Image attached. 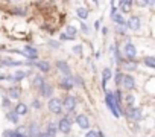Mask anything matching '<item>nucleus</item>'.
Masks as SVG:
<instances>
[{
  "instance_id": "1a4fd4ad",
  "label": "nucleus",
  "mask_w": 155,
  "mask_h": 137,
  "mask_svg": "<svg viewBox=\"0 0 155 137\" xmlns=\"http://www.w3.org/2000/svg\"><path fill=\"white\" fill-rule=\"evenodd\" d=\"M74 122L79 125L81 129H88L90 128V120H88V117L85 114H78L76 119H74Z\"/></svg>"
},
{
  "instance_id": "a878e982",
  "label": "nucleus",
  "mask_w": 155,
  "mask_h": 137,
  "mask_svg": "<svg viewBox=\"0 0 155 137\" xmlns=\"http://www.w3.org/2000/svg\"><path fill=\"white\" fill-rule=\"evenodd\" d=\"M76 14H78V17H79L81 20H87V17H88V9H87V8H78V9H76Z\"/></svg>"
},
{
  "instance_id": "37998d69",
  "label": "nucleus",
  "mask_w": 155,
  "mask_h": 137,
  "mask_svg": "<svg viewBox=\"0 0 155 137\" xmlns=\"http://www.w3.org/2000/svg\"><path fill=\"white\" fill-rule=\"evenodd\" d=\"M37 137H47V134H46V132H40Z\"/></svg>"
},
{
  "instance_id": "20e7f679",
  "label": "nucleus",
  "mask_w": 155,
  "mask_h": 137,
  "mask_svg": "<svg viewBox=\"0 0 155 137\" xmlns=\"http://www.w3.org/2000/svg\"><path fill=\"white\" fill-rule=\"evenodd\" d=\"M47 108H49V111L53 113V114H59V113H62L61 99H59V98H50V101L47 102Z\"/></svg>"
},
{
  "instance_id": "ddd939ff",
  "label": "nucleus",
  "mask_w": 155,
  "mask_h": 137,
  "mask_svg": "<svg viewBox=\"0 0 155 137\" xmlns=\"http://www.w3.org/2000/svg\"><path fill=\"white\" fill-rule=\"evenodd\" d=\"M20 96H21V87L12 85V87L8 89V96L6 98H9V99H18Z\"/></svg>"
},
{
  "instance_id": "f03ea898",
  "label": "nucleus",
  "mask_w": 155,
  "mask_h": 137,
  "mask_svg": "<svg viewBox=\"0 0 155 137\" xmlns=\"http://www.w3.org/2000/svg\"><path fill=\"white\" fill-rule=\"evenodd\" d=\"M74 120H71V119H68V117H61L59 120H58V123H56V126H58V131H61L62 134H68L70 131H71V123H73Z\"/></svg>"
},
{
  "instance_id": "6e6552de",
  "label": "nucleus",
  "mask_w": 155,
  "mask_h": 137,
  "mask_svg": "<svg viewBox=\"0 0 155 137\" xmlns=\"http://www.w3.org/2000/svg\"><path fill=\"white\" fill-rule=\"evenodd\" d=\"M21 55H25V56H28L31 61H37L38 59V50H37V47H32V46H26L23 50H18Z\"/></svg>"
},
{
  "instance_id": "f8f14e48",
  "label": "nucleus",
  "mask_w": 155,
  "mask_h": 137,
  "mask_svg": "<svg viewBox=\"0 0 155 137\" xmlns=\"http://www.w3.org/2000/svg\"><path fill=\"white\" fill-rule=\"evenodd\" d=\"M56 68H58L59 72H62L65 76H70V65H68L67 61H64V59L56 61Z\"/></svg>"
},
{
  "instance_id": "a211bd4d",
  "label": "nucleus",
  "mask_w": 155,
  "mask_h": 137,
  "mask_svg": "<svg viewBox=\"0 0 155 137\" xmlns=\"http://www.w3.org/2000/svg\"><path fill=\"white\" fill-rule=\"evenodd\" d=\"M34 65H35L37 68H40L41 72H44V73L50 72V64H49L47 61H44V59H41V61H35Z\"/></svg>"
},
{
  "instance_id": "f3484780",
  "label": "nucleus",
  "mask_w": 155,
  "mask_h": 137,
  "mask_svg": "<svg viewBox=\"0 0 155 137\" xmlns=\"http://www.w3.org/2000/svg\"><path fill=\"white\" fill-rule=\"evenodd\" d=\"M21 61H14L11 58H2L0 59V67H15V65H21Z\"/></svg>"
},
{
  "instance_id": "58836bf2",
  "label": "nucleus",
  "mask_w": 155,
  "mask_h": 137,
  "mask_svg": "<svg viewBox=\"0 0 155 137\" xmlns=\"http://www.w3.org/2000/svg\"><path fill=\"white\" fill-rule=\"evenodd\" d=\"M59 40H61V41H67V40H73V38H70V37L65 35V34H61V35H59Z\"/></svg>"
},
{
  "instance_id": "ea45409f",
  "label": "nucleus",
  "mask_w": 155,
  "mask_h": 137,
  "mask_svg": "<svg viewBox=\"0 0 155 137\" xmlns=\"http://www.w3.org/2000/svg\"><path fill=\"white\" fill-rule=\"evenodd\" d=\"M81 28H82V31H84L85 34H88V28H87V25H85V23H81Z\"/></svg>"
},
{
  "instance_id": "4be33fe9",
  "label": "nucleus",
  "mask_w": 155,
  "mask_h": 137,
  "mask_svg": "<svg viewBox=\"0 0 155 137\" xmlns=\"http://www.w3.org/2000/svg\"><path fill=\"white\" fill-rule=\"evenodd\" d=\"M56 132H58V126H56V123H55V122H50V123L47 125V129H46L47 137H55Z\"/></svg>"
},
{
  "instance_id": "423d86ee",
  "label": "nucleus",
  "mask_w": 155,
  "mask_h": 137,
  "mask_svg": "<svg viewBox=\"0 0 155 137\" xmlns=\"http://www.w3.org/2000/svg\"><path fill=\"white\" fill-rule=\"evenodd\" d=\"M105 102H107L110 111L113 113V116H114V117H119L120 114L117 113V108H116V104H114V99H113V92H110V90L105 92Z\"/></svg>"
},
{
  "instance_id": "f704fd0d",
  "label": "nucleus",
  "mask_w": 155,
  "mask_h": 137,
  "mask_svg": "<svg viewBox=\"0 0 155 137\" xmlns=\"http://www.w3.org/2000/svg\"><path fill=\"white\" fill-rule=\"evenodd\" d=\"M3 137H15V129H6V131H3Z\"/></svg>"
},
{
  "instance_id": "7ed1b4c3",
  "label": "nucleus",
  "mask_w": 155,
  "mask_h": 137,
  "mask_svg": "<svg viewBox=\"0 0 155 137\" xmlns=\"http://www.w3.org/2000/svg\"><path fill=\"white\" fill-rule=\"evenodd\" d=\"M126 116L134 122H140L143 119V113L138 107H126Z\"/></svg>"
},
{
  "instance_id": "bb28decb",
  "label": "nucleus",
  "mask_w": 155,
  "mask_h": 137,
  "mask_svg": "<svg viewBox=\"0 0 155 137\" xmlns=\"http://www.w3.org/2000/svg\"><path fill=\"white\" fill-rule=\"evenodd\" d=\"M125 68H126V70H135V68H137V62L135 61H123V64H122Z\"/></svg>"
},
{
  "instance_id": "72a5a7b5",
  "label": "nucleus",
  "mask_w": 155,
  "mask_h": 137,
  "mask_svg": "<svg viewBox=\"0 0 155 137\" xmlns=\"http://www.w3.org/2000/svg\"><path fill=\"white\" fill-rule=\"evenodd\" d=\"M31 107H32L34 110H40V108H41V102H40L38 99H34L32 104H31Z\"/></svg>"
},
{
  "instance_id": "a19ab883",
  "label": "nucleus",
  "mask_w": 155,
  "mask_h": 137,
  "mask_svg": "<svg viewBox=\"0 0 155 137\" xmlns=\"http://www.w3.org/2000/svg\"><path fill=\"white\" fill-rule=\"evenodd\" d=\"M15 137H28V134H18V132L15 131Z\"/></svg>"
},
{
  "instance_id": "cd10ccee",
  "label": "nucleus",
  "mask_w": 155,
  "mask_h": 137,
  "mask_svg": "<svg viewBox=\"0 0 155 137\" xmlns=\"http://www.w3.org/2000/svg\"><path fill=\"white\" fill-rule=\"evenodd\" d=\"M143 64L147 65V67H150V68H153V67H155V58H153V56H146V58L143 59Z\"/></svg>"
},
{
  "instance_id": "e433bc0d",
  "label": "nucleus",
  "mask_w": 155,
  "mask_h": 137,
  "mask_svg": "<svg viewBox=\"0 0 155 137\" xmlns=\"http://www.w3.org/2000/svg\"><path fill=\"white\" fill-rule=\"evenodd\" d=\"M49 46H52L53 49H59V47H61V43H59V41H53V40H52V41H49Z\"/></svg>"
},
{
  "instance_id": "79ce46f5",
  "label": "nucleus",
  "mask_w": 155,
  "mask_h": 137,
  "mask_svg": "<svg viewBox=\"0 0 155 137\" xmlns=\"http://www.w3.org/2000/svg\"><path fill=\"white\" fill-rule=\"evenodd\" d=\"M94 28H96V29H99V28H101V22H99V20L94 23Z\"/></svg>"
},
{
  "instance_id": "473e14b6",
  "label": "nucleus",
  "mask_w": 155,
  "mask_h": 137,
  "mask_svg": "<svg viewBox=\"0 0 155 137\" xmlns=\"http://www.w3.org/2000/svg\"><path fill=\"white\" fill-rule=\"evenodd\" d=\"M73 84L74 85H79V87H84V81L81 79V76H74L73 78Z\"/></svg>"
},
{
  "instance_id": "4c0bfd02",
  "label": "nucleus",
  "mask_w": 155,
  "mask_h": 137,
  "mask_svg": "<svg viewBox=\"0 0 155 137\" xmlns=\"http://www.w3.org/2000/svg\"><path fill=\"white\" fill-rule=\"evenodd\" d=\"M73 52L78 53V55H82V46H79V44L74 46V47H73Z\"/></svg>"
},
{
  "instance_id": "b1692460",
  "label": "nucleus",
  "mask_w": 155,
  "mask_h": 137,
  "mask_svg": "<svg viewBox=\"0 0 155 137\" xmlns=\"http://www.w3.org/2000/svg\"><path fill=\"white\" fill-rule=\"evenodd\" d=\"M26 132H29L31 137H37V135L40 134V128H38L37 123H31L29 128H26ZM29 135H28V137H29Z\"/></svg>"
},
{
  "instance_id": "2eb2a0df",
  "label": "nucleus",
  "mask_w": 155,
  "mask_h": 137,
  "mask_svg": "<svg viewBox=\"0 0 155 137\" xmlns=\"http://www.w3.org/2000/svg\"><path fill=\"white\" fill-rule=\"evenodd\" d=\"M111 76H113L111 68L110 67H105L104 70H102V89H104V92H107V81L111 79Z\"/></svg>"
},
{
  "instance_id": "5701e85b",
  "label": "nucleus",
  "mask_w": 155,
  "mask_h": 137,
  "mask_svg": "<svg viewBox=\"0 0 155 137\" xmlns=\"http://www.w3.org/2000/svg\"><path fill=\"white\" fill-rule=\"evenodd\" d=\"M111 18H113V22L117 25V28H123V26H125V18H123L122 14H117V12H116V14L111 15Z\"/></svg>"
},
{
  "instance_id": "7c9ffc66",
  "label": "nucleus",
  "mask_w": 155,
  "mask_h": 137,
  "mask_svg": "<svg viewBox=\"0 0 155 137\" xmlns=\"http://www.w3.org/2000/svg\"><path fill=\"white\" fill-rule=\"evenodd\" d=\"M122 78H123V72H122V70H117V72H116V76H114V79H116V84H117V85H120V84H122Z\"/></svg>"
},
{
  "instance_id": "393cba45",
  "label": "nucleus",
  "mask_w": 155,
  "mask_h": 137,
  "mask_svg": "<svg viewBox=\"0 0 155 137\" xmlns=\"http://www.w3.org/2000/svg\"><path fill=\"white\" fill-rule=\"evenodd\" d=\"M6 120L8 122H11V123H18V120H20V117L12 111V110H9L8 113H6Z\"/></svg>"
},
{
  "instance_id": "9b49d317",
  "label": "nucleus",
  "mask_w": 155,
  "mask_h": 137,
  "mask_svg": "<svg viewBox=\"0 0 155 137\" xmlns=\"http://www.w3.org/2000/svg\"><path fill=\"white\" fill-rule=\"evenodd\" d=\"M38 92H40V95H41V96H44V98H50V96L53 95V85H52V84H49V82H44Z\"/></svg>"
},
{
  "instance_id": "9d476101",
  "label": "nucleus",
  "mask_w": 155,
  "mask_h": 137,
  "mask_svg": "<svg viewBox=\"0 0 155 137\" xmlns=\"http://www.w3.org/2000/svg\"><path fill=\"white\" fill-rule=\"evenodd\" d=\"M122 85H123L125 89H128V90H132V89L135 87V79H134V76H131V75H123V78H122Z\"/></svg>"
},
{
  "instance_id": "412c9836",
  "label": "nucleus",
  "mask_w": 155,
  "mask_h": 137,
  "mask_svg": "<svg viewBox=\"0 0 155 137\" xmlns=\"http://www.w3.org/2000/svg\"><path fill=\"white\" fill-rule=\"evenodd\" d=\"M44 82H46V81H44V78H43L41 75H37V76H34V78H32V89L40 90V89H41V85H43Z\"/></svg>"
},
{
  "instance_id": "c85d7f7f",
  "label": "nucleus",
  "mask_w": 155,
  "mask_h": 137,
  "mask_svg": "<svg viewBox=\"0 0 155 137\" xmlns=\"http://www.w3.org/2000/svg\"><path fill=\"white\" fill-rule=\"evenodd\" d=\"M76 34H78V29H76L74 26H67V32H65V35H68L70 38H74Z\"/></svg>"
},
{
  "instance_id": "aec40b11",
  "label": "nucleus",
  "mask_w": 155,
  "mask_h": 137,
  "mask_svg": "<svg viewBox=\"0 0 155 137\" xmlns=\"http://www.w3.org/2000/svg\"><path fill=\"white\" fill-rule=\"evenodd\" d=\"M73 87H74V84H73V78L71 76L62 78V81H61V89L62 90H71Z\"/></svg>"
},
{
  "instance_id": "39448f33",
  "label": "nucleus",
  "mask_w": 155,
  "mask_h": 137,
  "mask_svg": "<svg viewBox=\"0 0 155 137\" xmlns=\"http://www.w3.org/2000/svg\"><path fill=\"white\" fill-rule=\"evenodd\" d=\"M123 53H125L126 61H134L135 56H137V49H135V46H134L132 43L128 41V43L125 44V47H123Z\"/></svg>"
},
{
  "instance_id": "dca6fc26",
  "label": "nucleus",
  "mask_w": 155,
  "mask_h": 137,
  "mask_svg": "<svg viewBox=\"0 0 155 137\" xmlns=\"http://www.w3.org/2000/svg\"><path fill=\"white\" fill-rule=\"evenodd\" d=\"M132 5H134V3L131 2V0H120V2H119V6H120L122 15H123V14H129V12H131Z\"/></svg>"
},
{
  "instance_id": "4468645a",
  "label": "nucleus",
  "mask_w": 155,
  "mask_h": 137,
  "mask_svg": "<svg viewBox=\"0 0 155 137\" xmlns=\"http://www.w3.org/2000/svg\"><path fill=\"white\" fill-rule=\"evenodd\" d=\"M12 111H14L18 117H20V116H26V114L29 113V107H28L26 104H23V102H18Z\"/></svg>"
},
{
  "instance_id": "c9c22d12",
  "label": "nucleus",
  "mask_w": 155,
  "mask_h": 137,
  "mask_svg": "<svg viewBox=\"0 0 155 137\" xmlns=\"http://www.w3.org/2000/svg\"><path fill=\"white\" fill-rule=\"evenodd\" d=\"M85 137H99V132L94 131V129H88V131L85 132Z\"/></svg>"
},
{
  "instance_id": "c756f323",
  "label": "nucleus",
  "mask_w": 155,
  "mask_h": 137,
  "mask_svg": "<svg viewBox=\"0 0 155 137\" xmlns=\"http://www.w3.org/2000/svg\"><path fill=\"white\" fill-rule=\"evenodd\" d=\"M2 107H3V108H6V110L9 111V108H12V104H11V99L5 96V98H3V101H2Z\"/></svg>"
},
{
  "instance_id": "f257e3e1",
  "label": "nucleus",
  "mask_w": 155,
  "mask_h": 137,
  "mask_svg": "<svg viewBox=\"0 0 155 137\" xmlns=\"http://www.w3.org/2000/svg\"><path fill=\"white\" fill-rule=\"evenodd\" d=\"M61 105H62V110H65L67 113H71V111H74V108H76V98L71 96V95H67V96L61 101Z\"/></svg>"
},
{
  "instance_id": "0eeeda50",
  "label": "nucleus",
  "mask_w": 155,
  "mask_h": 137,
  "mask_svg": "<svg viewBox=\"0 0 155 137\" xmlns=\"http://www.w3.org/2000/svg\"><path fill=\"white\" fill-rule=\"evenodd\" d=\"M125 26L129 29V31H138L140 26H141V20L138 15H131L128 22H125Z\"/></svg>"
},
{
  "instance_id": "6ab92c4d",
  "label": "nucleus",
  "mask_w": 155,
  "mask_h": 137,
  "mask_svg": "<svg viewBox=\"0 0 155 137\" xmlns=\"http://www.w3.org/2000/svg\"><path fill=\"white\" fill-rule=\"evenodd\" d=\"M29 75H31V70H18L12 75V79H14V82H20L21 79H25Z\"/></svg>"
},
{
  "instance_id": "2f4dec72",
  "label": "nucleus",
  "mask_w": 155,
  "mask_h": 137,
  "mask_svg": "<svg viewBox=\"0 0 155 137\" xmlns=\"http://www.w3.org/2000/svg\"><path fill=\"white\" fill-rule=\"evenodd\" d=\"M125 101H126V104H128V107H134V102H135V98H134L132 95H126V96H125Z\"/></svg>"
}]
</instances>
